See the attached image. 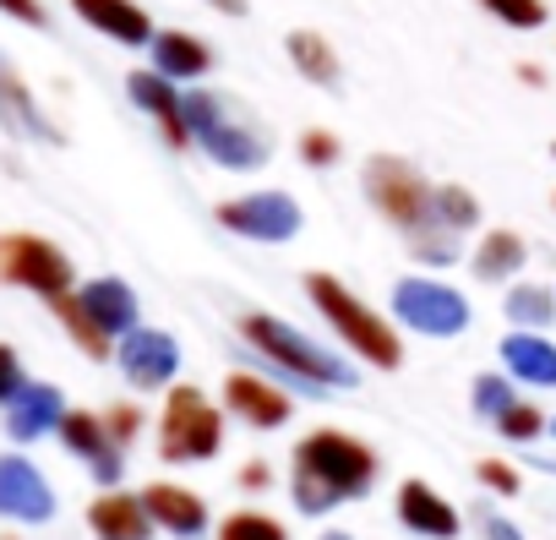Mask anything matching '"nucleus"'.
<instances>
[{
    "label": "nucleus",
    "instance_id": "f257e3e1",
    "mask_svg": "<svg viewBox=\"0 0 556 540\" xmlns=\"http://www.w3.org/2000/svg\"><path fill=\"white\" fill-rule=\"evenodd\" d=\"M361 186H366V202L409 240V256L426 262V267H447L458 262V229L442 218L437 208V186L399 153H371L366 169H361Z\"/></svg>",
    "mask_w": 556,
    "mask_h": 540
},
{
    "label": "nucleus",
    "instance_id": "f03ea898",
    "mask_svg": "<svg viewBox=\"0 0 556 540\" xmlns=\"http://www.w3.org/2000/svg\"><path fill=\"white\" fill-rule=\"evenodd\" d=\"M377 486V453L350 437V431H312L295 442L290 453V491H295V507L301 513H328L339 502H355Z\"/></svg>",
    "mask_w": 556,
    "mask_h": 540
},
{
    "label": "nucleus",
    "instance_id": "7ed1b4c3",
    "mask_svg": "<svg viewBox=\"0 0 556 540\" xmlns=\"http://www.w3.org/2000/svg\"><path fill=\"white\" fill-rule=\"evenodd\" d=\"M186 104V126H191V142L213 159V164H224V169H262L267 159H273V131L240 104V99H229V93H207V88H197V93H186L180 99Z\"/></svg>",
    "mask_w": 556,
    "mask_h": 540
},
{
    "label": "nucleus",
    "instance_id": "20e7f679",
    "mask_svg": "<svg viewBox=\"0 0 556 540\" xmlns=\"http://www.w3.org/2000/svg\"><path fill=\"white\" fill-rule=\"evenodd\" d=\"M240 339H245L262 361H273L285 377L306 382L312 393H333V388H355V382H361L344 355L312 344L301 328H290L285 317H273V312H245V317H240Z\"/></svg>",
    "mask_w": 556,
    "mask_h": 540
},
{
    "label": "nucleus",
    "instance_id": "39448f33",
    "mask_svg": "<svg viewBox=\"0 0 556 540\" xmlns=\"http://www.w3.org/2000/svg\"><path fill=\"white\" fill-rule=\"evenodd\" d=\"M306 296H312V306L333 323V334H339L366 366H377V372H399V366H404L399 334H393L355 290H344V279H333V274H306Z\"/></svg>",
    "mask_w": 556,
    "mask_h": 540
},
{
    "label": "nucleus",
    "instance_id": "423d86ee",
    "mask_svg": "<svg viewBox=\"0 0 556 540\" xmlns=\"http://www.w3.org/2000/svg\"><path fill=\"white\" fill-rule=\"evenodd\" d=\"M224 448V415L207 404L202 388H169L159 415V453L169 464H197Z\"/></svg>",
    "mask_w": 556,
    "mask_h": 540
},
{
    "label": "nucleus",
    "instance_id": "0eeeda50",
    "mask_svg": "<svg viewBox=\"0 0 556 540\" xmlns=\"http://www.w3.org/2000/svg\"><path fill=\"white\" fill-rule=\"evenodd\" d=\"M0 279L55 301V296H72L77 274H72V256L50 246L45 235H0Z\"/></svg>",
    "mask_w": 556,
    "mask_h": 540
},
{
    "label": "nucleus",
    "instance_id": "6e6552de",
    "mask_svg": "<svg viewBox=\"0 0 556 540\" xmlns=\"http://www.w3.org/2000/svg\"><path fill=\"white\" fill-rule=\"evenodd\" d=\"M393 317L426 339H458L469 328V301L442 279H399L393 285Z\"/></svg>",
    "mask_w": 556,
    "mask_h": 540
},
{
    "label": "nucleus",
    "instance_id": "1a4fd4ad",
    "mask_svg": "<svg viewBox=\"0 0 556 540\" xmlns=\"http://www.w3.org/2000/svg\"><path fill=\"white\" fill-rule=\"evenodd\" d=\"M218 224L240 240H295L301 235V202L290 191H245V197H229L218 208Z\"/></svg>",
    "mask_w": 556,
    "mask_h": 540
},
{
    "label": "nucleus",
    "instance_id": "9d476101",
    "mask_svg": "<svg viewBox=\"0 0 556 540\" xmlns=\"http://www.w3.org/2000/svg\"><path fill=\"white\" fill-rule=\"evenodd\" d=\"M121 372L137 382V388H164L175 372H180V344L159 328H131L121 334Z\"/></svg>",
    "mask_w": 556,
    "mask_h": 540
},
{
    "label": "nucleus",
    "instance_id": "9b49d317",
    "mask_svg": "<svg viewBox=\"0 0 556 540\" xmlns=\"http://www.w3.org/2000/svg\"><path fill=\"white\" fill-rule=\"evenodd\" d=\"M61 442L77 453V459H88V469H93V480L99 486H115L121 480V442L110 437V426L99 420V415H88V410H66L61 415Z\"/></svg>",
    "mask_w": 556,
    "mask_h": 540
},
{
    "label": "nucleus",
    "instance_id": "f8f14e48",
    "mask_svg": "<svg viewBox=\"0 0 556 540\" xmlns=\"http://www.w3.org/2000/svg\"><path fill=\"white\" fill-rule=\"evenodd\" d=\"M126 93L137 99V110H148L159 121V131L169 137V148H186L191 142V126H186V93H175V77H164L159 66L153 72H131L126 77Z\"/></svg>",
    "mask_w": 556,
    "mask_h": 540
},
{
    "label": "nucleus",
    "instance_id": "ddd939ff",
    "mask_svg": "<svg viewBox=\"0 0 556 540\" xmlns=\"http://www.w3.org/2000/svg\"><path fill=\"white\" fill-rule=\"evenodd\" d=\"M0 513L23 524H45L55 513V491L28 459H0Z\"/></svg>",
    "mask_w": 556,
    "mask_h": 540
},
{
    "label": "nucleus",
    "instance_id": "4468645a",
    "mask_svg": "<svg viewBox=\"0 0 556 540\" xmlns=\"http://www.w3.org/2000/svg\"><path fill=\"white\" fill-rule=\"evenodd\" d=\"M224 404H229V415H240V420L256 426V431H278V426L290 420V393H278L273 382H262V377H251V372H229Z\"/></svg>",
    "mask_w": 556,
    "mask_h": 540
},
{
    "label": "nucleus",
    "instance_id": "2eb2a0df",
    "mask_svg": "<svg viewBox=\"0 0 556 540\" xmlns=\"http://www.w3.org/2000/svg\"><path fill=\"white\" fill-rule=\"evenodd\" d=\"M0 126L28 142H61V131L39 115V99L28 93V83L17 77V66L7 55H0Z\"/></svg>",
    "mask_w": 556,
    "mask_h": 540
},
{
    "label": "nucleus",
    "instance_id": "dca6fc26",
    "mask_svg": "<svg viewBox=\"0 0 556 540\" xmlns=\"http://www.w3.org/2000/svg\"><path fill=\"white\" fill-rule=\"evenodd\" d=\"M399 518H404V529H415V535H431V540H453L464 524H458V507L442 497V491H431L426 480H404L399 486Z\"/></svg>",
    "mask_w": 556,
    "mask_h": 540
},
{
    "label": "nucleus",
    "instance_id": "f3484780",
    "mask_svg": "<svg viewBox=\"0 0 556 540\" xmlns=\"http://www.w3.org/2000/svg\"><path fill=\"white\" fill-rule=\"evenodd\" d=\"M142 502H148L153 524L169 529V535H180V540H197V535L207 529V502H202L197 491H186V486L153 480V486L142 491Z\"/></svg>",
    "mask_w": 556,
    "mask_h": 540
},
{
    "label": "nucleus",
    "instance_id": "a211bd4d",
    "mask_svg": "<svg viewBox=\"0 0 556 540\" xmlns=\"http://www.w3.org/2000/svg\"><path fill=\"white\" fill-rule=\"evenodd\" d=\"M72 12L115 45H153V23L137 0H72Z\"/></svg>",
    "mask_w": 556,
    "mask_h": 540
},
{
    "label": "nucleus",
    "instance_id": "6ab92c4d",
    "mask_svg": "<svg viewBox=\"0 0 556 540\" xmlns=\"http://www.w3.org/2000/svg\"><path fill=\"white\" fill-rule=\"evenodd\" d=\"M61 415H66V404H61V393H55L50 382H23V388L12 393V404H7V431H12L17 442H34V437L55 431Z\"/></svg>",
    "mask_w": 556,
    "mask_h": 540
},
{
    "label": "nucleus",
    "instance_id": "aec40b11",
    "mask_svg": "<svg viewBox=\"0 0 556 540\" xmlns=\"http://www.w3.org/2000/svg\"><path fill=\"white\" fill-rule=\"evenodd\" d=\"M88 529L99 540H148L153 535V513L142 497H126V491H104L93 507H88Z\"/></svg>",
    "mask_w": 556,
    "mask_h": 540
},
{
    "label": "nucleus",
    "instance_id": "412c9836",
    "mask_svg": "<svg viewBox=\"0 0 556 540\" xmlns=\"http://www.w3.org/2000/svg\"><path fill=\"white\" fill-rule=\"evenodd\" d=\"M77 301H83V312H88L110 339L137 328V296H131V285H126V279H93V285H83V290H77Z\"/></svg>",
    "mask_w": 556,
    "mask_h": 540
},
{
    "label": "nucleus",
    "instance_id": "4be33fe9",
    "mask_svg": "<svg viewBox=\"0 0 556 540\" xmlns=\"http://www.w3.org/2000/svg\"><path fill=\"white\" fill-rule=\"evenodd\" d=\"M502 366H507V377H518V382H534V388H556V344L551 339H540V334H507L502 339Z\"/></svg>",
    "mask_w": 556,
    "mask_h": 540
},
{
    "label": "nucleus",
    "instance_id": "5701e85b",
    "mask_svg": "<svg viewBox=\"0 0 556 540\" xmlns=\"http://www.w3.org/2000/svg\"><path fill=\"white\" fill-rule=\"evenodd\" d=\"M523 256H529V246H523L513 229H485L480 246H475V256H469V267H475V279L502 285V279H518Z\"/></svg>",
    "mask_w": 556,
    "mask_h": 540
},
{
    "label": "nucleus",
    "instance_id": "b1692460",
    "mask_svg": "<svg viewBox=\"0 0 556 540\" xmlns=\"http://www.w3.org/2000/svg\"><path fill=\"white\" fill-rule=\"evenodd\" d=\"M153 66L164 72V77H175V83H197L207 66H213V50L202 45V39H191V34H153Z\"/></svg>",
    "mask_w": 556,
    "mask_h": 540
},
{
    "label": "nucleus",
    "instance_id": "393cba45",
    "mask_svg": "<svg viewBox=\"0 0 556 540\" xmlns=\"http://www.w3.org/2000/svg\"><path fill=\"white\" fill-rule=\"evenodd\" d=\"M285 50H290V61H295V72H301L306 83H317V88H339V83H344V72H339V55H333V45H328L323 34H312V28H295V34L285 39Z\"/></svg>",
    "mask_w": 556,
    "mask_h": 540
},
{
    "label": "nucleus",
    "instance_id": "a878e982",
    "mask_svg": "<svg viewBox=\"0 0 556 540\" xmlns=\"http://www.w3.org/2000/svg\"><path fill=\"white\" fill-rule=\"evenodd\" d=\"M502 312H507V323H518V328H551V317H556V290H545V285H513V290L502 296Z\"/></svg>",
    "mask_w": 556,
    "mask_h": 540
},
{
    "label": "nucleus",
    "instance_id": "bb28decb",
    "mask_svg": "<svg viewBox=\"0 0 556 540\" xmlns=\"http://www.w3.org/2000/svg\"><path fill=\"white\" fill-rule=\"evenodd\" d=\"M50 306H55V317L72 328V339H77V350H83V355H93V361H104V355H110V334L83 312V301H77V296H55Z\"/></svg>",
    "mask_w": 556,
    "mask_h": 540
},
{
    "label": "nucleus",
    "instance_id": "cd10ccee",
    "mask_svg": "<svg viewBox=\"0 0 556 540\" xmlns=\"http://www.w3.org/2000/svg\"><path fill=\"white\" fill-rule=\"evenodd\" d=\"M218 540H290V529L267 513H256V507H245V513H229L218 524Z\"/></svg>",
    "mask_w": 556,
    "mask_h": 540
},
{
    "label": "nucleus",
    "instance_id": "c85d7f7f",
    "mask_svg": "<svg viewBox=\"0 0 556 540\" xmlns=\"http://www.w3.org/2000/svg\"><path fill=\"white\" fill-rule=\"evenodd\" d=\"M469 399H475V415H480V420H496L507 404H518V393H513V377H502V372H480Z\"/></svg>",
    "mask_w": 556,
    "mask_h": 540
},
{
    "label": "nucleus",
    "instance_id": "c756f323",
    "mask_svg": "<svg viewBox=\"0 0 556 540\" xmlns=\"http://www.w3.org/2000/svg\"><path fill=\"white\" fill-rule=\"evenodd\" d=\"M480 7H485L496 23L518 28V34H534V28H545V0H480Z\"/></svg>",
    "mask_w": 556,
    "mask_h": 540
},
{
    "label": "nucleus",
    "instance_id": "7c9ffc66",
    "mask_svg": "<svg viewBox=\"0 0 556 540\" xmlns=\"http://www.w3.org/2000/svg\"><path fill=\"white\" fill-rule=\"evenodd\" d=\"M437 208H442V218H447L458 235L480 224V197L464 191V186H437Z\"/></svg>",
    "mask_w": 556,
    "mask_h": 540
},
{
    "label": "nucleus",
    "instance_id": "2f4dec72",
    "mask_svg": "<svg viewBox=\"0 0 556 540\" xmlns=\"http://www.w3.org/2000/svg\"><path fill=\"white\" fill-rule=\"evenodd\" d=\"M496 431H502L507 442H534V437L545 431V415H540L534 404H507V410L496 415Z\"/></svg>",
    "mask_w": 556,
    "mask_h": 540
},
{
    "label": "nucleus",
    "instance_id": "473e14b6",
    "mask_svg": "<svg viewBox=\"0 0 556 540\" xmlns=\"http://www.w3.org/2000/svg\"><path fill=\"white\" fill-rule=\"evenodd\" d=\"M301 159H306L312 169H328V164L339 159V137H333V131H306V137H301Z\"/></svg>",
    "mask_w": 556,
    "mask_h": 540
},
{
    "label": "nucleus",
    "instance_id": "72a5a7b5",
    "mask_svg": "<svg viewBox=\"0 0 556 540\" xmlns=\"http://www.w3.org/2000/svg\"><path fill=\"white\" fill-rule=\"evenodd\" d=\"M475 475H480L491 491H502V497H518V469H507L502 459H480V464H475Z\"/></svg>",
    "mask_w": 556,
    "mask_h": 540
},
{
    "label": "nucleus",
    "instance_id": "f704fd0d",
    "mask_svg": "<svg viewBox=\"0 0 556 540\" xmlns=\"http://www.w3.org/2000/svg\"><path fill=\"white\" fill-rule=\"evenodd\" d=\"M17 388H23V361H17V350L0 344V404H12Z\"/></svg>",
    "mask_w": 556,
    "mask_h": 540
},
{
    "label": "nucleus",
    "instance_id": "c9c22d12",
    "mask_svg": "<svg viewBox=\"0 0 556 540\" xmlns=\"http://www.w3.org/2000/svg\"><path fill=\"white\" fill-rule=\"evenodd\" d=\"M104 426H110V437H115V442H121V448H126V442H131V437H137V426H142V415H137V410H131V404H115V410H110V420H104Z\"/></svg>",
    "mask_w": 556,
    "mask_h": 540
},
{
    "label": "nucleus",
    "instance_id": "e433bc0d",
    "mask_svg": "<svg viewBox=\"0 0 556 540\" xmlns=\"http://www.w3.org/2000/svg\"><path fill=\"white\" fill-rule=\"evenodd\" d=\"M0 12L17 17V23H28V28H45V23H50V12L39 7V0H0Z\"/></svg>",
    "mask_w": 556,
    "mask_h": 540
},
{
    "label": "nucleus",
    "instance_id": "4c0bfd02",
    "mask_svg": "<svg viewBox=\"0 0 556 540\" xmlns=\"http://www.w3.org/2000/svg\"><path fill=\"white\" fill-rule=\"evenodd\" d=\"M480 529H485V540H523V535H518V524H507V518H502V513H491V507L480 513Z\"/></svg>",
    "mask_w": 556,
    "mask_h": 540
},
{
    "label": "nucleus",
    "instance_id": "58836bf2",
    "mask_svg": "<svg viewBox=\"0 0 556 540\" xmlns=\"http://www.w3.org/2000/svg\"><path fill=\"white\" fill-rule=\"evenodd\" d=\"M213 12H224V17H245V0H207Z\"/></svg>",
    "mask_w": 556,
    "mask_h": 540
},
{
    "label": "nucleus",
    "instance_id": "ea45409f",
    "mask_svg": "<svg viewBox=\"0 0 556 540\" xmlns=\"http://www.w3.org/2000/svg\"><path fill=\"white\" fill-rule=\"evenodd\" d=\"M240 486H256V491H262V486H267V469H262V464H251V469H240Z\"/></svg>",
    "mask_w": 556,
    "mask_h": 540
},
{
    "label": "nucleus",
    "instance_id": "a19ab883",
    "mask_svg": "<svg viewBox=\"0 0 556 540\" xmlns=\"http://www.w3.org/2000/svg\"><path fill=\"white\" fill-rule=\"evenodd\" d=\"M323 540H350V535H344V529H328V535H323Z\"/></svg>",
    "mask_w": 556,
    "mask_h": 540
},
{
    "label": "nucleus",
    "instance_id": "79ce46f5",
    "mask_svg": "<svg viewBox=\"0 0 556 540\" xmlns=\"http://www.w3.org/2000/svg\"><path fill=\"white\" fill-rule=\"evenodd\" d=\"M551 159H556V142H551Z\"/></svg>",
    "mask_w": 556,
    "mask_h": 540
},
{
    "label": "nucleus",
    "instance_id": "37998d69",
    "mask_svg": "<svg viewBox=\"0 0 556 540\" xmlns=\"http://www.w3.org/2000/svg\"><path fill=\"white\" fill-rule=\"evenodd\" d=\"M551 431H556V420H551Z\"/></svg>",
    "mask_w": 556,
    "mask_h": 540
}]
</instances>
